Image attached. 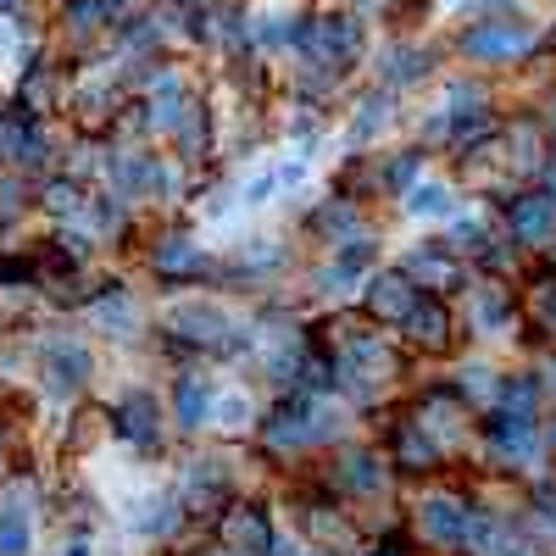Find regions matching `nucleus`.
Instances as JSON below:
<instances>
[{"instance_id":"f257e3e1","label":"nucleus","mask_w":556,"mask_h":556,"mask_svg":"<svg viewBox=\"0 0 556 556\" xmlns=\"http://www.w3.org/2000/svg\"><path fill=\"white\" fill-rule=\"evenodd\" d=\"M290 45H295L312 67L345 73V67H356L362 51H367V28H362V17H351V12H323V17H301Z\"/></svg>"},{"instance_id":"f03ea898","label":"nucleus","mask_w":556,"mask_h":556,"mask_svg":"<svg viewBox=\"0 0 556 556\" xmlns=\"http://www.w3.org/2000/svg\"><path fill=\"white\" fill-rule=\"evenodd\" d=\"M334 434V412L323 406L317 395H295V401H285L267 424H262V440L273 445V451H285V456H295V451H306V445H323Z\"/></svg>"},{"instance_id":"7ed1b4c3","label":"nucleus","mask_w":556,"mask_h":556,"mask_svg":"<svg viewBox=\"0 0 556 556\" xmlns=\"http://www.w3.org/2000/svg\"><path fill=\"white\" fill-rule=\"evenodd\" d=\"M456 51L468 56V62H479V67L518 62V56L534 51V23H523V17H484L473 28H462Z\"/></svg>"},{"instance_id":"20e7f679","label":"nucleus","mask_w":556,"mask_h":556,"mask_svg":"<svg viewBox=\"0 0 556 556\" xmlns=\"http://www.w3.org/2000/svg\"><path fill=\"white\" fill-rule=\"evenodd\" d=\"M417 295H424V290H417L401 267H384V273L367 278V290H362V312L374 317V323H390V329H401L406 312L417 306Z\"/></svg>"},{"instance_id":"39448f33","label":"nucleus","mask_w":556,"mask_h":556,"mask_svg":"<svg viewBox=\"0 0 556 556\" xmlns=\"http://www.w3.org/2000/svg\"><path fill=\"white\" fill-rule=\"evenodd\" d=\"M217 540L235 551V556H267L273 551V523L262 506H223L217 513Z\"/></svg>"},{"instance_id":"423d86ee","label":"nucleus","mask_w":556,"mask_h":556,"mask_svg":"<svg viewBox=\"0 0 556 556\" xmlns=\"http://www.w3.org/2000/svg\"><path fill=\"white\" fill-rule=\"evenodd\" d=\"M401 329H406V340H412L417 351H429V356L451 351V340H456V323H451L445 295H417V306L406 312Z\"/></svg>"},{"instance_id":"0eeeda50","label":"nucleus","mask_w":556,"mask_h":556,"mask_svg":"<svg viewBox=\"0 0 556 556\" xmlns=\"http://www.w3.org/2000/svg\"><path fill=\"white\" fill-rule=\"evenodd\" d=\"M484 440L490 451L506 462V468H518V462H534L540 456V429H534V417H513V412H490V424H484Z\"/></svg>"},{"instance_id":"6e6552de","label":"nucleus","mask_w":556,"mask_h":556,"mask_svg":"<svg viewBox=\"0 0 556 556\" xmlns=\"http://www.w3.org/2000/svg\"><path fill=\"white\" fill-rule=\"evenodd\" d=\"M462 551L468 556H534V545L490 513H468V534H462Z\"/></svg>"},{"instance_id":"1a4fd4ad","label":"nucleus","mask_w":556,"mask_h":556,"mask_svg":"<svg viewBox=\"0 0 556 556\" xmlns=\"http://www.w3.org/2000/svg\"><path fill=\"white\" fill-rule=\"evenodd\" d=\"M468 513H473V506H462L456 495H424V506H417V529H424L434 545L462 551V534H468Z\"/></svg>"},{"instance_id":"9d476101","label":"nucleus","mask_w":556,"mask_h":556,"mask_svg":"<svg viewBox=\"0 0 556 556\" xmlns=\"http://www.w3.org/2000/svg\"><path fill=\"white\" fill-rule=\"evenodd\" d=\"M401 273L412 278L417 290H434V295L462 285V262H456L445 245H417V251L406 256V267H401Z\"/></svg>"},{"instance_id":"9b49d317","label":"nucleus","mask_w":556,"mask_h":556,"mask_svg":"<svg viewBox=\"0 0 556 556\" xmlns=\"http://www.w3.org/2000/svg\"><path fill=\"white\" fill-rule=\"evenodd\" d=\"M334 490L340 495H379L384 490V479H390V468L374 456V451H340L334 456Z\"/></svg>"},{"instance_id":"f8f14e48","label":"nucleus","mask_w":556,"mask_h":556,"mask_svg":"<svg viewBox=\"0 0 556 556\" xmlns=\"http://www.w3.org/2000/svg\"><path fill=\"white\" fill-rule=\"evenodd\" d=\"M151 267H156L162 278H201V273H206V251H201L190 235H162V240L151 245Z\"/></svg>"},{"instance_id":"ddd939ff","label":"nucleus","mask_w":556,"mask_h":556,"mask_svg":"<svg viewBox=\"0 0 556 556\" xmlns=\"http://www.w3.org/2000/svg\"><path fill=\"white\" fill-rule=\"evenodd\" d=\"M506 223H513V235H518L523 245H534V240H551V228H556V201H551L545 190H534V195H518L513 206H506Z\"/></svg>"},{"instance_id":"4468645a","label":"nucleus","mask_w":556,"mask_h":556,"mask_svg":"<svg viewBox=\"0 0 556 556\" xmlns=\"http://www.w3.org/2000/svg\"><path fill=\"white\" fill-rule=\"evenodd\" d=\"M390 462L406 473H424L440 462V440L424 429V424H395V440H390Z\"/></svg>"},{"instance_id":"2eb2a0df","label":"nucleus","mask_w":556,"mask_h":556,"mask_svg":"<svg viewBox=\"0 0 556 556\" xmlns=\"http://www.w3.org/2000/svg\"><path fill=\"white\" fill-rule=\"evenodd\" d=\"M112 417H117V434L134 440V445H156L162 440V429H156L162 424V406L151 395H123Z\"/></svg>"},{"instance_id":"dca6fc26","label":"nucleus","mask_w":556,"mask_h":556,"mask_svg":"<svg viewBox=\"0 0 556 556\" xmlns=\"http://www.w3.org/2000/svg\"><path fill=\"white\" fill-rule=\"evenodd\" d=\"M312 235H323L329 245H351V240H362V217H356V206L351 201H323L317 212H312Z\"/></svg>"},{"instance_id":"f3484780","label":"nucleus","mask_w":556,"mask_h":556,"mask_svg":"<svg viewBox=\"0 0 556 556\" xmlns=\"http://www.w3.org/2000/svg\"><path fill=\"white\" fill-rule=\"evenodd\" d=\"M173 412H178V424H184V429H201L206 417H212V390H206V379H178V390H173Z\"/></svg>"},{"instance_id":"a211bd4d","label":"nucleus","mask_w":556,"mask_h":556,"mask_svg":"<svg viewBox=\"0 0 556 556\" xmlns=\"http://www.w3.org/2000/svg\"><path fill=\"white\" fill-rule=\"evenodd\" d=\"M173 329H178V334H190L195 345H223V334H228V323H223V312L190 306V312H173Z\"/></svg>"},{"instance_id":"6ab92c4d","label":"nucleus","mask_w":556,"mask_h":556,"mask_svg":"<svg viewBox=\"0 0 556 556\" xmlns=\"http://www.w3.org/2000/svg\"><path fill=\"white\" fill-rule=\"evenodd\" d=\"M223 501H228V484H223V473H217V462H212V473H201V462H195L184 506H190V513H206V506H223Z\"/></svg>"},{"instance_id":"aec40b11","label":"nucleus","mask_w":556,"mask_h":556,"mask_svg":"<svg viewBox=\"0 0 556 556\" xmlns=\"http://www.w3.org/2000/svg\"><path fill=\"white\" fill-rule=\"evenodd\" d=\"M495 401H501V412H513V417H534L540 384H534V379H501V384H495Z\"/></svg>"},{"instance_id":"412c9836","label":"nucleus","mask_w":556,"mask_h":556,"mask_svg":"<svg viewBox=\"0 0 556 556\" xmlns=\"http://www.w3.org/2000/svg\"><path fill=\"white\" fill-rule=\"evenodd\" d=\"M28 545H34L28 513L23 506H7V513H0V556H28Z\"/></svg>"},{"instance_id":"4be33fe9","label":"nucleus","mask_w":556,"mask_h":556,"mask_svg":"<svg viewBox=\"0 0 556 556\" xmlns=\"http://www.w3.org/2000/svg\"><path fill=\"white\" fill-rule=\"evenodd\" d=\"M406 212H417V217H451V190H445V184H412V190H406Z\"/></svg>"},{"instance_id":"5701e85b","label":"nucleus","mask_w":556,"mask_h":556,"mask_svg":"<svg viewBox=\"0 0 556 556\" xmlns=\"http://www.w3.org/2000/svg\"><path fill=\"white\" fill-rule=\"evenodd\" d=\"M101 23H112L101 0H67V28L73 34H96Z\"/></svg>"},{"instance_id":"b1692460","label":"nucleus","mask_w":556,"mask_h":556,"mask_svg":"<svg viewBox=\"0 0 556 556\" xmlns=\"http://www.w3.org/2000/svg\"><path fill=\"white\" fill-rule=\"evenodd\" d=\"M379 123H390V89H379V96H367V101H362V117L351 123V134H356V139H367Z\"/></svg>"},{"instance_id":"393cba45","label":"nucleus","mask_w":556,"mask_h":556,"mask_svg":"<svg viewBox=\"0 0 556 556\" xmlns=\"http://www.w3.org/2000/svg\"><path fill=\"white\" fill-rule=\"evenodd\" d=\"M384 62H390V67H379V73H384L390 84H412L417 73H424V67H429V56H424V51H390Z\"/></svg>"},{"instance_id":"a878e982","label":"nucleus","mask_w":556,"mask_h":556,"mask_svg":"<svg viewBox=\"0 0 556 556\" xmlns=\"http://www.w3.org/2000/svg\"><path fill=\"white\" fill-rule=\"evenodd\" d=\"M417 173H424V156H417V151H401L395 162H390V190H412V184H417Z\"/></svg>"},{"instance_id":"bb28decb","label":"nucleus","mask_w":556,"mask_h":556,"mask_svg":"<svg viewBox=\"0 0 556 556\" xmlns=\"http://www.w3.org/2000/svg\"><path fill=\"white\" fill-rule=\"evenodd\" d=\"M23 106H28V117H39L45 106H51V73H34V78H23Z\"/></svg>"},{"instance_id":"cd10ccee","label":"nucleus","mask_w":556,"mask_h":556,"mask_svg":"<svg viewBox=\"0 0 556 556\" xmlns=\"http://www.w3.org/2000/svg\"><path fill=\"white\" fill-rule=\"evenodd\" d=\"M506 312H513V301H506V290H479V323L484 329H501Z\"/></svg>"},{"instance_id":"c85d7f7f","label":"nucleus","mask_w":556,"mask_h":556,"mask_svg":"<svg viewBox=\"0 0 556 556\" xmlns=\"http://www.w3.org/2000/svg\"><path fill=\"white\" fill-rule=\"evenodd\" d=\"M45 206H51V212H78L84 206V195H78V184H51V190H45Z\"/></svg>"},{"instance_id":"c756f323","label":"nucleus","mask_w":556,"mask_h":556,"mask_svg":"<svg viewBox=\"0 0 556 556\" xmlns=\"http://www.w3.org/2000/svg\"><path fill=\"white\" fill-rule=\"evenodd\" d=\"M462 395H479V401H490V395H495V384H490L484 367H468V374H462Z\"/></svg>"},{"instance_id":"7c9ffc66","label":"nucleus","mask_w":556,"mask_h":556,"mask_svg":"<svg viewBox=\"0 0 556 556\" xmlns=\"http://www.w3.org/2000/svg\"><path fill=\"white\" fill-rule=\"evenodd\" d=\"M28 278H34V262H0V285H28Z\"/></svg>"},{"instance_id":"2f4dec72","label":"nucleus","mask_w":556,"mask_h":556,"mask_svg":"<svg viewBox=\"0 0 556 556\" xmlns=\"http://www.w3.org/2000/svg\"><path fill=\"white\" fill-rule=\"evenodd\" d=\"M217 417H223L228 429H240V424H245V401H240V395H228V401L217 406Z\"/></svg>"},{"instance_id":"473e14b6","label":"nucleus","mask_w":556,"mask_h":556,"mask_svg":"<svg viewBox=\"0 0 556 556\" xmlns=\"http://www.w3.org/2000/svg\"><path fill=\"white\" fill-rule=\"evenodd\" d=\"M545 323H551V329H556V285L545 290Z\"/></svg>"},{"instance_id":"72a5a7b5","label":"nucleus","mask_w":556,"mask_h":556,"mask_svg":"<svg viewBox=\"0 0 556 556\" xmlns=\"http://www.w3.org/2000/svg\"><path fill=\"white\" fill-rule=\"evenodd\" d=\"M545 195L556 201V162H545Z\"/></svg>"},{"instance_id":"f704fd0d","label":"nucleus","mask_w":556,"mask_h":556,"mask_svg":"<svg viewBox=\"0 0 556 556\" xmlns=\"http://www.w3.org/2000/svg\"><path fill=\"white\" fill-rule=\"evenodd\" d=\"M545 384H551V390H556V356H551V362H545Z\"/></svg>"},{"instance_id":"c9c22d12","label":"nucleus","mask_w":556,"mask_h":556,"mask_svg":"<svg viewBox=\"0 0 556 556\" xmlns=\"http://www.w3.org/2000/svg\"><path fill=\"white\" fill-rule=\"evenodd\" d=\"M551 451H556V429H551Z\"/></svg>"}]
</instances>
